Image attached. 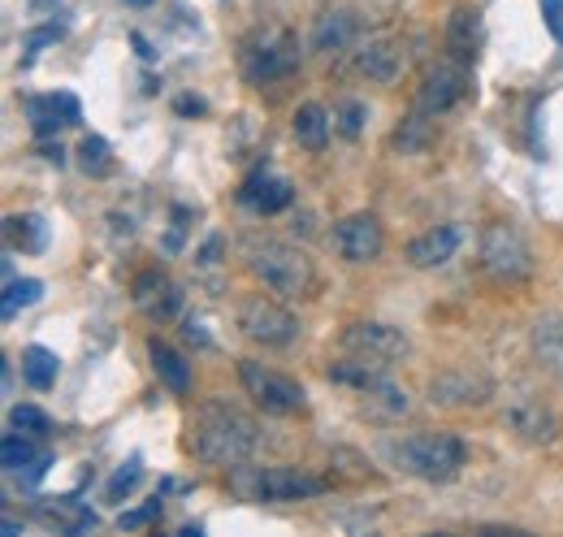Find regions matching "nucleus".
<instances>
[{
	"label": "nucleus",
	"mask_w": 563,
	"mask_h": 537,
	"mask_svg": "<svg viewBox=\"0 0 563 537\" xmlns=\"http://www.w3.org/2000/svg\"><path fill=\"white\" fill-rule=\"evenodd\" d=\"M256 447H261V425L230 403L209 399L191 420V451L205 464H217V469L247 464Z\"/></svg>",
	"instance_id": "nucleus-1"
},
{
	"label": "nucleus",
	"mask_w": 563,
	"mask_h": 537,
	"mask_svg": "<svg viewBox=\"0 0 563 537\" xmlns=\"http://www.w3.org/2000/svg\"><path fill=\"white\" fill-rule=\"evenodd\" d=\"M247 268L265 282V291H274L282 299H312L317 295V268L312 261L282 243V239H256L247 243Z\"/></svg>",
	"instance_id": "nucleus-2"
},
{
	"label": "nucleus",
	"mask_w": 563,
	"mask_h": 537,
	"mask_svg": "<svg viewBox=\"0 0 563 537\" xmlns=\"http://www.w3.org/2000/svg\"><path fill=\"white\" fill-rule=\"evenodd\" d=\"M390 460H395L404 472L421 476V481L446 485V481H455V476L464 472V464H468V447H464V438L438 429V434H412V438L395 442V447H390Z\"/></svg>",
	"instance_id": "nucleus-3"
},
{
	"label": "nucleus",
	"mask_w": 563,
	"mask_h": 537,
	"mask_svg": "<svg viewBox=\"0 0 563 537\" xmlns=\"http://www.w3.org/2000/svg\"><path fill=\"white\" fill-rule=\"evenodd\" d=\"M230 490L247 503H286V498H317L325 494V481L303 469H286V464H265V469H247L234 464L230 469Z\"/></svg>",
	"instance_id": "nucleus-4"
},
{
	"label": "nucleus",
	"mask_w": 563,
	"mask_h": 537,
	"mask_svg": "<svg viewBox=\"0 0 563 537\" xmlns=\"http://www.w3.org/2000/svg\"><path fill=\"white\" fill-rule=\"evenodd\" d=\"M290 69H299V40L286 26L265 22L243 40V74L252 83H274V78H286Z\"/></svg>",
	"instance_id": "nucleus-5"
},
{
	"label": "nucleus",
	"mask_w": 563,
	"mask_h": 537,
	"mask_svg": "<svg viewBox=\"0 0 563 537\" xmlns=\"http://www.w3.org/2000/svg\"><path fill=\"white\" fill-rule=\"evenodd\" d=\"M482 268L490 273L494 282H507V286L533 277V248H529V239L516 226H507V221L486 226V234H482Z\"/></svg>",
	"instance_id": "nucleus-6"
},
{
	"label": "nucleus",
	"mask_w": 563,
	"mask_h": 537,
	"mask_svg": "<svg viewBox=\"0 0 563 537\" xmlns=\"http://www.w3.org/2000/svg\"><path fill=\"white\" fill-rule=\"evenodd\" d=\"M239 377H243V391L261 403L265 412H274V416L308 412V391H303L295 377L265 369L261 360H239Z\"/></svg>",
	"instance_id": "nucleus-7"
},
{
	"label": "nucleus",
	"mask_w": 563,
	"mask_h": 537,
	"mask_svg": "<svg viewBox=\"0 0 563 537\" xmlns=\"http://www.w3.org/2000/svg\"><path fill=\"white\" fill-rule=\"evenodd\" d=\"M239 330L261 342V347H290L299 338V321L290 308H282L278 299H265V295H247L239 304Z\"/></svg>",
	"instance_id": "nucleus-8"
},
{
	"label": "nucleus",
	"mask_w": 563,
	"mask_h": 537,
	"mask_svg": "<svg viewBox=\"0 0 563 537\" xmlns=\"http://www.w3.org/2000/svg\"><path fill=\"white\" fill-rule=\"evenodd\" d=\"M503 420H507V429H511L520 442H529V447H551V442L563 434L555 407H551V403H542L538 395H529V391L507 395Z\"/></svg>",
	"instance_id": "nucleus-9"
},
{
	"label": "nucleus",
	"mask_w": 563,
	"mask_h": 537,
	"mask_svg": "<svg viewBox=\"0 0 563 537\" xmlns=\"http://www.w3.org/2000/svg\"><path fill=\"white\" fill-rule=\"evenodd\" d=\"M464 96H468V66H460L455 57H446V62L429 66L421 91H417V109H421L424 118H433V122H438V118H442V113H451Z\"/></svg>",
	"instance_id": "nucleus-10"
},
{
	"label": "nucleus",
	"mask_w": 563,
	"mask_h": 537,
	"mask_svg": "<svg viewBox=\"0 0 563 537\" xmlns=\"http://www.w3.org/2000/svg\"><path fill=\"white\" fill-rule=\"evenodd\" d=\"M334 252L347 265H373L386 252V230L373 212H352L334 226Z\"/></svg>",
	"instance_id": "nucleus-11"
},
{
	"label": "nucleus",
	"mask_w": 563,
	"mask_h": 537,
	"mask_svg": "<svg viewBox=\"0 0 563 537\" xmlns=\"http://www.w3.org/2000/svg\"><path fill=\"white\" fill-rule=\"evenodd\" d=\"M343 347L355 351V355L377 360V364H390V360L412 355V338L404 335L399 326H386V321H360V326H347Z\"/></svg>",
	"instance_id": "nucleus-12"
},
{
	"label": "nucleus",
	"mask_w": 563,
	"mask_h": 537,
	"mask_svg": "<svg viewBox=\"0 0 563 537\" xmlns=\"http://www.w3.org/2000/svg\"><path fill=\"white\" fill-rule=\"evenodd\" d=\"M408 66V53H404V40L399 35H368L355 53V69L368 78V83H395Z\"/></svg>",
	"instance_id": "nucleus-13"
},
{
	"label": "nucleus",
	"mask_w": 563,
	"mask_h": 537,
	"mask_svg": "<svg viewBox=\"0 0 563 537\" xmlns=\"http://www.w3.org/2000/svg\"><path fill=\"white\" fill-rule=\"evenodd\" d=\"M490 377L468 373V369H451V373H438L429 382V399L442 403V407H477V403L490 399Z\"/></svg>",
	"instance_id": "nucleus-14"
},
{
	"label": "nucleus",
	"mask_w": 563,
	"mask_h": 537,
	"mask_svg": "<svg viewBox=\"0 0 563 537\" xmlns=\"http://www.w3.org/2000/svg\"><path fill=\"white\" fill-rule=\"evenodd\" d=\"M26 118H31V131L40 134H57L62 127H74L82 118V105L70 91H53V96H26Z\"/></svg>",
	"instance_id": "nucleus-15"
},
{
	"label": "nucleus",
	"mask_w": 563,
	"mask_h": 537,
	"mask_svg": "<svg viewBox=\"0 0 563 537\" xmlns=\"http://www.w3.org/2000/svg\"><path fill=\"white\" fill-rule=\"evenodd\" d=\"M446 53L460 62V66L473 69L477 53H482V13L477 9H455L446 18Z\"/></svg>",
	"instance_id": "nucleus-16"
},
{
	"label": "nucleus",
	"mask_w": 563,
	"mask_h": 537,
	"mask_svg": "<svg viewBox=\"0 0 563 537\" xmlns=\"http://www.w3.org/2000/svg\"><path fill=\"white\" fill-rule=\"evenodd\" d=\"M239 200L247 204V208H256V212H282V208H290L295 200V187L278 178V174H269V169H256L247 183H243V191H239Z\"/></svg>",
	"instance_id": "nucleus-17"
},
{
	"label": "nucleus",
	"mask_w": 563,
	"mask_h": 537,
	"mask_svg": "<svg viewBox=\"0 0 563 537\" xmlns=\"http://www.w3.org/2000/svg\"><path fill=\"white\" fill-rule=\"evenodd\" d=\"M135 304H140L147 317L165 321V317H174V313H178L183 291H178L161 268H152V273H143L140 282H135Z\"/></svg>",
	"instance_id": "nucleus-18"
},
{
	"label": "nucleus",
	"mask_w": 563,
	"mask_h": 537,
	"mask_svg": "<svg viewBox=\"0 0 563 537\" xmlns=\"http://www.w3.org/2000/svg\"><path fill=\"white\" fill-rule=\"evenodd\" d=\"M455 248H460V226H433L408 243V261L417 268H438L455 256Z\"/></svg>",
	"instance_id": "nucleus-19"
},
{
	"label": "nucleus",
	"mask_w": 563,
	"mask_h": 537,
	"mask_svg": "<svg viewBox=\"0 0 563 537\" xmlns=\"http://www.w3.org/2000/svg\"><path fill=\"white\" fill-rule=\"evenodd\" d=\"M360 31V18L352 9H330L317 18V31H312V48L317 53H347Z\"/></svg>",
	"instance_id": "nucleus-20"
},
{
	"label": "nucleus",
	"mask_w": 563,
	"mask_h": 537,
	"mask_svg": "<svg viewBox=\"0 0 563 537\" xmlns=\"http://www.w3.org/2000/svg\"><path fill=\"white\" fill-rule=\"evenodd\" d=\"M533 355H538V364L563 382V317L560 313H547V317H538L533 321Z\"/></svg>",
	"instance_id": "nucleus-21"
},
{
	"label": "nucleus",
	"mask_w": 563,
	"mask_h": 537,
	"mask_svg": "<svg viewBox=\"0 0 563 537\" xmlns=\"http://www.w3.org/2000/svg\"><path fill=\"white\" fill-rule=\"evenodd\" d=\"M330 127H334V118H330V109H325V105H317V100L299 105V109H295V122H290L295 143H299V147H308V152H321V147L330 143Z\"/></svg>",
	"instance_id": "nucleus-22"
},
{
	"label": "nucleus",
	"mask_w": 563,
	"mask_h": 537,
	"mask_svg": "<svg viewBox=\"0 0 563 537\" xmlns=\"http://www.w3.org/2000/svg\"><path fill=\"white\" fill-rule=\"evenodd\" d=\"M147 355H152V369H156V377L174 391V395H187L191 391V364L169 347V342H161V338H152L147 342Z\"/></svg>",
	"instance_id": "nucleus-23"
},
{
	"label": "nucleus",
	"mask_w": 563,
	"mask_h": 537,
	"mask_svg": "<svg viewBox=\"0 0 563 537\" xmlns=\"http://www.w3.org/2000/svg\"><path fill=\"white\" fill-rule=\"evenodd\" d=\"M364 412H373V416H382V420H399V416L412 412V399H408L404 386H395L390 377H382L373 391H364Z\"/></svg>",
	"instance_id": "nucleus-24"
},
{
	"label": "nucleus",
	"mask_w": 563,
	"mask_h": 537,
	"mask_svg": "<svg viewBox=\"0 0 563 537\" xmlns=\"http://www.w3.org/2000/svg\"><path fill=\"white\" fill-rule=\"evenodd\" d=\"M57 373H62L57 351H48V347H26L22 351V377H26L31 391H53L57 386Z\"/></svg>",
	"instance_id": "nucleus-25"
},
{
	"label": "nucleus",
	"mask_w": 563,
	"mask_h": 537,
	"mask_svg": "<svg viewBox=\"0 0 563 537\" xmlns=\"http://www.w3.org/2000/svg\"><path fill=\"white\" fill-rule=\"evenodd\" d=\"M44 525H57L62 534H87L96 529V512H74V503H40L35 507Z\"/></svg>",
	"instance_id": "nucleus-26"
},
{
	"label": "nucleus",
	"mask_w": 563,
	"mask_h": 537,
	"mask_svg": "<svg viewBox=\"0 0 563 537\" xmlns=\"http://www.w3.org/2000/svg\"><path fill=\"white\" fill-rule=\"evenodd\" d=\"M4 230H9V239H13L22 252H44V248H48V226H44V217H40V212L9 217V221H4Z\"/></svg>",
	"instance_id": "nucleus-27"
},
{
	"label": "nucleus",
	"mask_w": 563,
	"mask_h": 537,
	"mask_svg": "<svg viewBox=\"0 0 563 537\" xmlns=\"http://www.w3.org/2000/svg\"><path fill=\"white\" fill-rule=\"evenodd\" d=\"M40 295H44V282H40V277H9V286H4V304H0L4 321H13L18 308H31Z\"/></svg>",
	"instance_id": "nucleus-28"
},
{
	"label": "nucleus",
	"mask_w": 563,
	"mask_h": 537,
	"mask_svg": "<svg viewBox=\"0 0 563 537\" xmlns=\"http://www.w3.org/2000/svg\"><path fill=\"white\" fill-rule=\"evenodd\" d=\"M78 165H82L87 178H104V174L113 169V147H109L100 134H87L82 147H78Z\"/></svg>",
	"instance_id": "nucleus-29"
},
{
	"label": "nucleus",
	"mask_w": 563,
	"mask_h": 537,
	"mask_svg": "<svg viewBox=\"0 0 563 537\" xmlns=\"http://www.w3.org/2000/svg\"><path fill=\"white\" fill-rule=\"evenodd\" d=\"M0 460H4V472H9V476H18L26 464L40 460V451H35L31 434H4V442H0Z\"/></svg>",
	"instance_id": "nucleus-30"
},
{
	"label": "nucleus",
	"mask_w": 563,
	"mask_h": 537,
	"mask_svg": "<svg viewBox=\"0 0 563 537\" xmlns=\"http://www.w3.org/2000/svg\"><path fill=\"white\" fill-rule=\"evenodd\" d=\"M9 425H13L18 434H31V438H40V434L53 429V420H48L40 407H31V403H18V407L9 412Z\"/></svg>",
	"instance_id": "nucleus-31"
},
{
	"label": "nucleus",
	"mask_w": 563,
	"mask_h": 537,
	"mask_svg": "<svg viewBox=\"0 0 563 537\" xmlns=\"http://www.w3.org/2000/svg\"><path fill=\"white\" fill-rule=\"evenodd\" d=\"M140 481H143V464H140V460H126L122 469L109 476V498H113V503H122V498H126V494H131Z\"/></svg>",
	"instance_id": "nucleus-32"
},
{
	"label": "nucleus",
	"mask_w": 563,
	"mask_h": 537,
	"mask_svg": "<svg viewBox=\"0 0 563 537\" xmlns=\"http://www.w3.org/2000/svg\"><path fill=\"white\" fill-rule=\"evenodd\" d=\"M364 118H368V109L360 100H339V109H334V122H339V131L347 134V139H360Z\"/></svg>",
	"instance_id": "nucleus-33"
},
{
	"label": "nucleus",
	"mask_w": 563,
	"mask_h": 537,
	"mask_svg": "<svg viewBox=\"0 0 563 537\" xmlns=\"http://www.w3.org/2000/svg\"><path fill=\"white\" fill-rule=\"evenodd\" d=\"M161 512H165V498L156 494V498H152L147 507H140V512H122V516H118V529H143V525H152Z\"/></svg>",
	"instance_id": "nucleus-34"
},
{
	"label": "nucleus",
	"mask_w": 563,
	"mask_h": 537,
	"mask_svg": "<svg viewBox=\"0 0 563 537\" xmlns=\"http://www.w3.org/2000/svg\"><path fill=\"white\" fill-rule=\"evenodd\" d=\"M542 18H547V31L563 44V0H542Z\"/></svg>",
	"instance_id": "nucleus-35"
},
{
	"label": "nucleus",
	"mask_w": 563,
	"mask_h": 537,
	"mask_svg": "<svg viewBox=\"0 0 563 537\" xmlns=\"http://www.w3.org/2000/svg\"><path fill=\"white\" fill-rule=\"evenodd\" d=\"M53 40H62V26H44V31L26 35V66H31V57H35L44 44H53Z\"/></svg>",
	"instance_id": "nucleus-36"
},
{
	"label": "nucleus",
	"mask_w": 563,
	"mask_h": 537,
	"mask_svg": "<svg viewBox=\"0 0 563 537\" xmlns=\"http://www.w3.org/2000/svg\"><path fill=\"white\" fill-rule=\"evenodd\" d=\"M48 464H53V456H48V451H40V460H35V464H26V469L18 472V481H22V485H35V481L48 472Z\"/></svg>",
	"instance_id": "nucleus-37"
},
{
	"label": "nucleus",
	"mask_w": 563,
	"mask_h": 537,
	"mask_svg": "<svg viewBox=\"0 0 563 537\" xmlns=\"http://www.w3.org/2000/svg\"><path fill=\"white\" fill-rule=\"evenodd\" d=\"M178 109H183V113H200L205 105H200V100H178Z\"/></svg>",
	"instance_id": "nucleus-38"
},
{
	"label": "nucleus",
	"mask_w": 563,
	"mask_h": 537,
	"mask_svg": "<svg viewBox=\"0 0 563 537\" xmlns=\"http://www.w3.org/2000/svg\"><path fill=\"white\" fill-rule=\"evenodd\" d=\"M122 4H131V9H147V4H156V0H122Z\"/></svg>",
	"instance_id": "nucleus-39"
}]
</instances>
